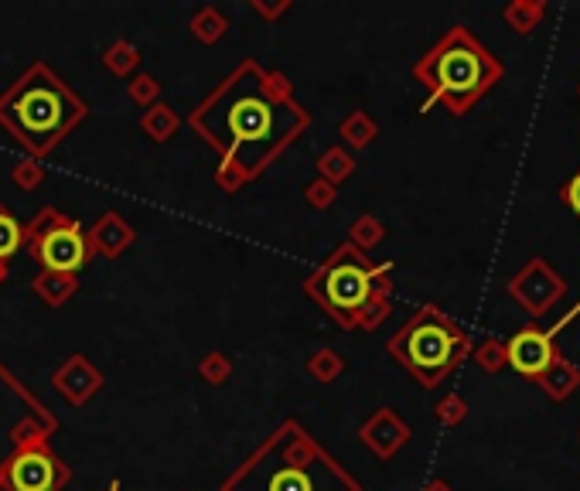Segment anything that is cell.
I'll return each instance as SVG.
<instances>
[{
  "label": "cell",
  "mask_w": 580,
  "mask_h": 491,
  "mask_svg": "<svg viewBox=\"0 0 580 491\" xmlns=\"http://www.w3.org/2000/svg\"><path fill=\"white\" fill-rule=\"evenodd\" d=\"M417 79L437 103H444L454 116H464L502 79V65L482 41H475L464 28H451L420 58Z\"/></svg>",
  "instance_id": "obj_1"
},
{
  "label": "cell",
  "mask_w": 580,
  "mask_h": 491,
  "mask_svg": "<svg viewBox=\"0 0 580 491\" xmlns=\"http://www.w3.org/2000/svg\"><path fill=\"white\" fill-rule=\"evenodd\" d=\"M389 348L417 376L420 386L434 389L441 386L447 372L458 369V362L471 352V341L447 314L437 307H424L403 324Z\"/></svg>",
  "instance_id": "obj_2"
},
{
  "label": "cell",
  "mask_w": 580,
  "mask_h": 491,
  "mask_svg": "<svg viewBox=\"0 0 580 491\" xmlns=\"http://www.w3.org/2000/svg\"><path fill=\"white\" fill-rule=\"evenodd\" d=\"M76 116H79V103L62 86L35 82L31 76L24 79V86L14 93L11 103L0 106V120L11 123L24 144H35V147H45L62 137L76 123Z\"/></svg>",
  "instance_id": "obj_3"
},
{
  "label": "cell",
  "mask_w": 580,
  "mask_h": 491,
  "mask_svg": "<svg viewBox=\"0 0 580 491\" xmlns=\"http://www.w3.org/2000/svg\"><path fill=\"white\" fill-rule=\"evenodd\" d=\"M376 277L379 270L369 266L362 256H355L352 249H342L338 256H331L325 270L314 280V294L321 297V304L335 314L338 321L352 324L355 318L369 311V304L376 301Z\"/></svg>",
  "instance_id": "obj_4"
},
{
  "label": "cell",
  "mask_w": 580,
  "mask_h": 491,
  "mask_svg": "<svg viewBox=\"0 0 580 491\" xmlns=\"http://www.w3.org/2000/svg\"><path fill=\"white\" fill-rule=\"evenodd\" d=\"M563 294H567V280H563L543 256L529 260L516 277L509 280V297L529 314V318L550 314L553 307L563 301Z\"/></svg>",
  "instance_id": "obj_5"
},
{
  "label": "cell",
  "mask_w": 580,
  "mask_h": 491,
  "mask_svg": "<svg viewBox=\"0 0 580 491\" xmlns=\"http://www.w3.org/2000/svg\"><path fill=\"white\" fill-rule=\"evenodd\" d=\"M577 311H580V304L574 307V311L567 314L560 324H553L550 331H540V328H522L516 338L509 341V365L519 372V376H526V379H536L540 372L546 369V365L553 362V338L563 331V324H567L570 318H577Z\"/></svg>",
  "instance_id": "obj_6"
},
{
  "label": "cell",
  "mask_w": 580,
  "mask_h": 491,
  "mask_svg": "<svg viewBox=\"0 0 580 491\" xmlns=\"http://www.w3.org/2000/svg\"><path fill=\"white\" fill-rule=\"evenodd\" d=\"M7 481H11L14 491H52L55 461L45 451H24L7 468Z\"/></svg>",
  "instance_id": "obj_7"
},
{
  "label": "cell",
  "mask_w": 580,
  "mask_h": 491,
  "mask_svg": "<svg viewBox=\"0 0 580 491\" xmlns=\"http://www.w3.org/2000/svg\"><path fill=\"white\" fill-rule=\"evenodd\" d=\"M41 260L55 273L79 270L82 260H86V243H82L76 229H55L41 239Z\"/></svg>",
  "instance_id": "obj_8"
},
{
  "label": "cell",
  "mask_w": 580,
  "mask_h": 491,
  "mask_svg": "<svg viewBox=\"0 0 580 491\" xmlns=\"http://www.w3.org/2000/svg\"><path fill=\"white\" fill-rule=\"evenodd\" d=\"M536 382H540V389L550 399H557V403H563V399H570L580 389V369L574 362L560 359V355H553V362L546 365V369L536 376Z\"/></svg>",
  "instance_id": "obj_9"
},
{
  "label": "cell",
  "mask_w": 580,
  "mask_h": 491,
  "mask_svg": "<svg viewBox=\"0 0 580 491\" xmlns=\"http://www.w3.org/2000/svg\"><path fill=\"white\" fill-rule=\"evenodd\" d=\"M546 14V4L543 0H512L509 7H505V24H509L516 35H533L536 28H540Z\"/></svg>",
  "instance_id": "obj_10"
},
{
  "label": "cell",
  "mask_w": 580,
  "mask_h": 491,
  "mask_svg": "<svg viewBox=\"0 0 580 491\" xmlns=\"http://www.w3.org/2000/svg\"><path fill=\"white\" fill-rule=\"evenodd\" d=\"M369 440L376 444L379 454H393L396 447H400L403 440H406V427H403V423H396L393 416L386 413L383 420L376 423V437H369Z\"/></svg>",
  "instance_id": "obj_11"
},
{
  "label": "cell",
  "mask_w": 580,
  "mask_h": 491,
  "mask_svg": "<svg viewBox=\"0 0 580 491\" xmlns=\"http://www.w3.org/2000/svg\"><path fill=\"white\" fill-rule=\"evenodd\" d=\"M475 362L495 376V372H502L505 365H509V348H505V341H499V338H488L475 348Z\"/></svg>",
  "instance_id": "obj_12"
},
{
  "label": "cell",
  "mask_w": 580,
  "mask_h": 491,
  "mask_svg": "<svg viewBox=\"0 0 580 491\" xmlns=\"http://www.w3.org/2000/svg\"><path fill=\"white\" fill-rule=\"evenodd\" d=\"M21 246V226L7 212H0V260Z\"/></svg>",
  "instance_id": "obj_13"
},
{
  "label": "cell",
  "mask_w": 580,
  "mask_h": 491,
  "mask_svg": "<svg viewBox=\"0 0 580 491\" xmlns=\"http://www.w3.org/2000/svg\"><path fill=\"white\" fill-rule=\"evenodd\" d=\"M464 413H468V406H464L461 396H447L441 403V410H437V416H441L444 423H461Z\"/></svg>",
  "instance_id": "obj_14"
},
{
  "label": "cell",
  "mask_w": 580,
  "mask_h": 491,
  "mask_svg": "<svg viewBox=\"0 0 580 491\" xmlns=\"http://www.w3.org/2000/svg\"><path fill=\"white\" fill-rule=\"evenodd\" d=\"M308 491L311 485H308V478L304 474H297V471H287V474H280L277 481H273V491Z\"/></svg>",
  "instance_id": "obj_15"
},
{
  "label": "cell",
  "mask_w": 580,
  "mask_h": 491,
  "mask_svg": "<svg viewBox=\"0 0 580 491\" xmlns=\"http://www.w3.org/2000/svg\"><path fill=\"white\" fill-rule=\"evenodd\" d=\"M563 202H567L580 215V171L567 181V188H563Z\"/></svg>",
  "instance_id": "obj_16"
},
{
  "label": "cell",
  "mask_w": 580,
  "mask_h": 491,
  "mask_svg": "<svg viewBox=\"0 0 580 491\" xmlns=\"http://www.w3.org/2000/svg\"><path fill=\"white\" fill-rule=\"evenodd\" d=\"M427 491H451V488H447V485H444V481H434V485H430Z\"/></svg>",
  "instance_id": "obj_17"
},
{
  "label": "cell",
  "mask_w": 580,
  "mask_h": 491,
  "mask_svg": "<svg viewBox=\"0 0 580 491\" xmlns=\"http://www.w3.org/2000/svg\"><path fill=\"white\" fill-rule=\"evenodd\" d=\"M577 93H580V89H577Z\"/></svg>",
  "instance_id": "obj_18"
}]
</instances>
